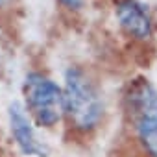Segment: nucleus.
<instances>
[{
	"label": "nucleus",
	"mask_w": 157,
	"mask_h": 157,
	"mask_svg": "<svg viewBox=\"0 0 157 157\" xmlns=\"http://www.w3.org/2000/svg\"><path fill=\"white\" fill-rule=\"evenodd\" d=\"M24 100L33 120L43 128L56 126L63 109V89L41 72H30L24 80Z\"/></svg>",
	"instance_id": "obj_3"
},
{
	"label": "nucleus",
	"mask_w": 157,
	"mask_h": 157,
	"mask_svg": "<svg viewBox=\"0 0 157 157\" xmlns=\"http://www.w3.org/2000/svg\"><path fill=\"white\" fill-rule=\"evenodd\" d=\"M124 105L142 150L157 157V89L146 78H135L126 87Z\"/></svg>",
	"instance_id": "obj_2"
},
{
	"label": "nucleus",
	"mask_w": 157,
	"mask_h": 157,
	"mask_svg": "<svg viewBox=\"0 0 157 157\" xmlns=\"http://www.w3.org/2000/svg\"><path fill=\"white\" fill-rule=\"evenodd\" d=\"M115 13L120 28L137 41H148L153 33L150 11L139 0H115Z\"/></svg>",
	"instance_id": "obj_4"
},
{
	"label": "nucleus",
	"mask_w": 157,
	"mask_h": 157,
	"mask_svg": "<svg viewBox=\"0 0 157 157\" xmlns=\"http://www.w3.org/2000/svg\"><path fill=\"white\" fill-rule=\"evenodd\" d=\"M11 2H13V0H0V10H2V8H8Z\"/></svg>",
	"instance_id": "obj_7"
},
{
	"label": "nucleus",
	"mask_w": 157,
	"mask_h": 157,
	"mask_svg": "<svg viewBox=\"0 0 157 157\" xmlns=\"http://www.w3.org/2000/svg\"><path fill=\"white\" fill-rule=\"evenodd\" d=\"M10 126H11L15 142L24 155H28V157H46L48 155L46 148L37 140L33 126H32L24 107L17 102H13L10 105Z\"/></svg>",
	"instance_id": "obj_5"
},
{
	"label": "nucleus",
	"mask_w": 157,
	"mask_h": 157,
	"mask_svg": "<svg viewBox=\"0 0 157 157\" xmlns=\"http://www.w3.org/2000/svg\"><path fill=\"white\" fill-rule=\"evenodd\" d=\"M63 109L68 122L80 131H91L102 120V94L93 78L80 67H68L65 72Z\"/></svg>",
	"instance_id": "obj_1"
},
{
	"label": "nucleus",
	"mask_w": 157,
	"mask_h": 157,
	"mask_svg": "<svg viewBox=\"0 0 157 157\" xmlns=\"http://www.w3.org/2000/svg\"><path fill=\"white\" fill-rule=\"evenodd\" d=\"M59 2L63 6H67L68 10H82L83 4H85V0H59Z\"/></svg>",
	"instance_id": "obj_6"
}]
</instances>
